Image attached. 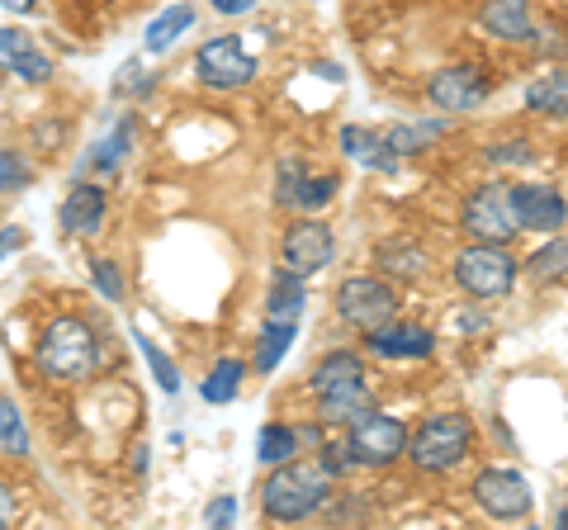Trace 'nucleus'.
I'll use <instances>...</instances> for the list:
<instances>
[{
	"label": "nucleus",
	"mask_w": 568,
	"mask_h": 530,
	"mask_svg": "<svg viewBox=\"0 0 568 530\" xmlns=\"http://www.w3.org/2000/svg\"><path fill=\"white\" fill-rule=\"evenodd\" d=\"M469 440H474V421L465 412H440L432 421H422L417 436L403 450L413 455V465L422 473H440V469H455L469 455Z\"/></svg>",
	"instance_id": "obj_4"
},
{
	"label": "nucleus",
	"mask_w": 568,
	"mask_h": 530,
	"mask_svg": "<svg viewBox=\"0 0 568 530\" xmlns=\"http://www.w3.org/2000/svg\"><path fill=\"white\" fill-rule=\"evenodd\" d=\"M242 375H246V365H242V360H233V356L219 360V365H213V375L204 379V388H200L204 402H233V398H237V388H242Z\"/></svg>",
	"instance_id": "obj_24"
},
{
	"label": "nucleus",
	"mask_w": 568,
	"mask_h": 530,
	"mask_svg": "<svg viewBox=\"0 0 568 530\" xmlns=\"http://www.w3.org/2000/svg\"><path fill=\"white\" fill-rule=\"evenodd\" d=\"M304 298H308V294H304V279L284 271V275L275 279V285H271V298H265V313L280 317V323H294V317L304 313Z\"/></svg>",
	"instance_id": "obj_21"
},
{
	"label": "nucleus",
	"mask_w": 568,
	"mask_h": 530,
	"mask_svg": "<svg viewBox=\"0 0 568 530\" xmlns=\"http://www.w3.org/2000/svg\"><path fill=\"white\" fill-rule=\"evenodd\" d=\"M133 342H138V350L148 356V365H152V375H156V384L166 388V394H181V375H175V365L166 360V350L156 346L152 337H142V332H133Z\"/></svg>",
	"instance_id": "obj_27"
},
{
	"label": "nucleus",
	"mask_w": 568,
	"mask_h": 530,
	"mask_svg": "<svg viewBox=\"0 0 568 530\" xmlns=\"http://www.w3.org/2000/svg\"><path fill=\"white\" fill-rule=\"evenodd\" d=\"M100 360V342L81 317H58L39 342V369L48 379H85Z\"/></svg>",
	"instance_id": "obj_3"
},
{
	"label": "nucleus",
	"mask_w": 568,
	"mask_h": 530,
	"mask_svg": "<svg viewBox=\"0 0 568 530\" xmlns=\"http://www.w3.org/2000/svg\"><path fill=\"white\" fill-rule=\"evenodd\" d=\"M564 104H568V77L564 72H549L526 91V110H536V114H555L559 119Z\"/></svg>",
	"instance_id": "obj_23"
},
{
	"label": "nucleus",
	"mask_w": 568,
	"mask_h": 530,
	"mask_svg": "<svg viewBox=\"0 0 568 530\" xmlns=\"http://www.w3.org/2000/svg\"><path fill=\"white\" fill-rule=\"evenodd\" d=\"M294 323H280V317H271V323H265V332H261V350H256V369L261 375H271V369L284 360V350L294 346Z\"/></svg>",
	"instance_id": "obj_22"
},
{
	"label": "nucleus",
	"mask_w": 568,
	"mask_h": 530,
	"mask_svg": "<svg viewBox=\"0 0 568 530\" xmlns=\"http://www.w3.org/2000/svg\"><path fill=\"white\" fill-rule=\"evenodd\" d=\"M280 261H284V271L298 275V279L317 275L332 261V227L327 223H294L290 237H284Z\"/></svg>",
	"instance_id": "obj_11"
},
{
	"label": "nucleus",
	"mask_w": 568,
	"mask_h": 530,
	"mask_svg": "<svg viewBox=\"0 0 568 530\" xmlns=\"http://www.w3.org/2000/svg\"><path fill=\"white\" fill-rule=\"evenodd\" d=\"M219 14H227V20H237V14H252L256 10V0H209Z\"/></svg>",
	"instance_id": "obj_37"
},
{
	"label": "nucleus",
	"mask_w": 568,
	"mask_h": 530,
	"mask_svg": "<svg viewBox=\"0 0 568 530\" xmlns=\"http://www.w3.org/2000/svg\"><path fill=\"white\" fill-rule=\"evenodd\" d=\"M327 483L332 473L323 465H298V459H284L280 473L261 488V511L271 521H304L317 507L327 502Z\"/></svg>",
	"instance_id": "obj_1"
},
{
	"label": "nucleus",
	"mask_w": 568,
	"mask_h": 530,
	"mask_svg": "<svg viewBox=\"0 0 568 530\" xmlns=\"http://www.w3.org/2000/svg\"><path fill=\"white\" fill-rule=\"evenodd\" d=\"M294 446H298V431L271 421V427L261 431V440H256V455L265 459V465H284V459H294Z\"/></svg>",
	"instance_id": "obj_25"
},
{
	"label": "nucleus",
	"mask_w": 568,
	"mask_h": 530,
	"mask_svg": "<svg viewBox=\"0 0 568 530\" xmlns=\"http://www.w3.org/2000/svg\"><path fill=\"white\" fill-rule=\"evenodd\" d=\"M233 517H237V502L233 498H219V502H209V511H204V526H233Z\"/></svg>",
	"instance_id": "obj_34"
},
{
	"label": "nucleus",
	"mask_w": 568,
	"mask_h": 530,
	"mask_svg": "<svg viewBox=\"0 0 568 530\" xmlns=\"http://www.w3.org/2000/svg\"><path fill=\"white\" fill-rule=\"evenodd\" d=\"M369 350H379L388 360H426L436 350V332L426 327H407V323H384L369 332Z\"/></svg>",
	"instance_id": "obj_15"
},
{
	"label": "nucleus",
	"mask_w": 568,
	"mask_h": 530,
	"mask_svg": "<svg viewBox=\"0 0 568 530\" xmlns=\"http://www.w3.org/2000/svg\"><path fill=\"white\" fill-rule=\"evenodd\" d=\"M0 450L6 455H29V431H24V417L10 398H0Z\"/></svg>",
	"instance_id": "obj_26"
},
{
	"label": "nucleus",
	"mask_w": 568,
	"mask_h": 530,
	"mask_svg": "<svg viewBox=\"0 0 568 530\" xmlns=\"http://www.w3.org/2000/svg\"><path fill=\"white\" fill-rule=\"evenodd\" d=\"M375 256H379V271L398 275V279H417V275H426V252H422L417 242H384Z\"/></svg>",
	"instance_id": "obj_20"
},
{
	"label": "nucleus",
	"mask_w": 568,
	"mask_h": 530,
	"mask_svg": "<svg viewBox=\"0 0 568 530\" xmlns=\"http://www.w3.org/2000/svg\"><path fill=\"white\" fill-rule=\"evenodd\" d=\"M190 24H194V6H171L148 24V39L142 43H148V52H171V43L181 39Z\"/></svg>",
	"instance_id": "obj_19"
},
{
	"label": "nucleus",
	"mask_w": 568,
	"mask_h": 530,
	"mask_svg": "<svg viewBox=\"0 0 568 530\" xmlns=\"http://www.w3.org/2000/svg\"><path fill=\"white\" fill-rule=\"evenodd\" d=\"M511 208H517V223L536 227V233L564 227V194L555 185H511Z\"/></svg>",
	"instance_id": "obj_13"
},
{
	"label": "nucleus",
	"mask_w": 568,
	"mask_h": 530,
	"mask_svg": "<svg viewBox=\"0 0 568 530\" xmlns=\"http://www.w3.org/2000/svg\"><path fill=\"white\" fill-rule=\"evenodd\" d=\"M10 72H14V77H20V81H33V85H43V81L52 77V62L43 58V52H39V48H29V52H20V58H14V62H10Z\"/></svg>",
	"instance_id": "obj_28"
},
{
	"label": "nucleus",
	"mask_w": 568,
	"mask_h": 530,
	"mask_svg": "<svg viewBox=\"0 0 568 530\" xmlns=\"http://www.w3.org/2000/svg\"><path fill=\"white\" fill-rule=\"evenodd\" d=\"M342 147H346L351 162H361L369 171H394L398 166V152L388 147V137L375 133V129H355V123H351V129L342 133Z\"/></svg>",
	"instance_id": "obj_18"
},
{
	"label": "nucleus",
	"mask_w": 568,
	"mask_h": 530,
	"mask_svg": "<svg viewBox=\"0 0 568 530\" xmlns=\"http://www.w3.org/2000/svg\"><path fill=\"white\" fill-rule=\"evenodd\" d=\"M403 446H407V427H403L398 417L369 408L365 417L351 421V440H346L351 465H369V469L394 465V459L403 455Z\"/></svg>",
	"instance_id": "obj_7"
},
{
	"label": "nucleus",
	"mask_w": 568,
	"mask_h": 530,
	"mask_svg": "<svg viewBox=\"0 0 568 530\" xmlns=\"http://www.w3.org/2000/svg\"><path fill=\"white\" fill-rule=\"evenodd\" d=\"M336 313H342L351 327L375 332L398 317V294H394V285H384L379 275H351L346 285L336 289Z\"/></svg>",
	"instance_id": "obj_6"
},
{
	"label": "nucleus",
	"mask_w": 568,
	"mask_h": 530,
	"mask_svg": "<svg viewBox=\"0 0 568 530\" xmlns=\"http://www.w3.org/2000/svg\"><path fill=\"white\" fill-rule=\"evenodd\" d=\"M194 67H200L204 85H213V91H237V85H246L256 77V58L242 48V39H233V33L204 43L200 58H194Z\"/></svg>",
	"instance_id": "obj_9"
},
{
	"label": "nucleus",
	"mask_w": 568,
	"mask_h": 530,
	"mask_svg": "<svg viewBox=\"0 0 568 530\" xmlns=\"http://www.w3.org/2000/svg\"><path fill=\"white\" fill-rule=\"evenodd\" d=\"M33 43H29V33H14V29H0V67L10 72V62L20 58V52H29Z\"/></svg>",
	"instance_id": "obj_33"
},
{
	"label": "nucleus",
	"mask_w": 568,
	"mask_h": 530,
	"mask_svg": "<svg viewBox=\"0 0 568 530\" xmlns=\"http://www.w3.org/2000/svg\"><path fill=\"white\" fill-rule=\"evenodd\" d=\"M29 237L20 233V227H0V256H6V252H14V246H24Z\"/></svg>",
	"instance_id": "obj_38"
},
{
	"label": "nucleus",
	"mask_w": 568,
	"mask_h": 530,
	"mask_svg": "<svg viewBox=\"0 0 568 530\" xmlns=\"http://www.w3.org/2000/svg\"><path fill=\"white\" fill-rule=\"evenodd\" d=\"M313 388H317V398H323L327 421H355L375 408V398H369V388H365V365H361V356H351V350H332V356L313 369Z\"/></svg>",
	"instance_id": "obj_2"
},
{
	"label": "nucleus",
	"mask_w": 568,
	"mask_h": 530,
	"mask_svg": "<svg viewBox=\"0 0 568 530\" xmlns=\"http://www.w3.org/2000/svg\"><path fill=\"white\" fill-rule=\"evenodd\" d=\"M104 223V190L100 185H77L62 204V227L71 237H91Z\"/></svg>",
	"instance_id": "obj_17"
},
{
	"label": "nucleus",
	"mask_w": 568,
	"mask_h": 530,
	"mask_svg": "<svg viewBox=\"0 0 568 530\" xmlns=\"http://www.w3.org/2000/svg\"><path fill=\"white\" fill-rule=\"evenodd\" d=\"M91 279L100 285L104 298H123V275H119L114 261H91Z\"/></svg>",
	"instance_id": "obj_31"
},
{
	"label": "nucleus",
	"mask_w": 568,
	"mask_h": 530,
	"mask_svg": "<svg viewBox=\"0 0 568 530\" xmlns=\"http://www.w3.org/2000/svg\"><path fill=\"white\" fill-rule=\"evenodd\" d=\"M327 473H342L346 465H351V455H346V446H323V459H317Z\"/></svg>",
	"instance_id": "obj_36"
},
{
	"label": "nucleus",
	"mask_w": 568,
	"mask_h": 530,
	"mask_svg": "<svg viewBox=\"0 0 568 530\" xmlns=\"http://www.w3.org/2000/svg\"><path fill=\"white\" fill-rule=\"evenodd\" d=\"M474 498H478V507H484L488 517L511 521V517H526L530 511V483H526V473H517V469H484L478 473V483H474Z\"/></svg>",
	"instance_id": "obj_10"
},
{
	"label": "nucleus",
	"mask_w": 568,
	"mask_h": 530,
	"mask_svg": "<svg viewBox=\"0 0 568 530\" xmlns=\"http://www.w3.org/2000/svg\"><path fill=\"white\" fill-rule=\"evenodd\" d=\"M0 6H6V10H20V14H24V10H33V0H0Z\"/></svg>",
	"instance_id": "obj_40"
},
{
	"label": "nucleus",
	"mask_w": 568,
	"mask_h": 530,
	"mask_svg": "<svg viewBox=\"0 0 568 530\" xmlns=\"http://www.w3.org/2000/svg\"><path fill=\"white\" fill-rule=\"evenodd\" d=\"M478 24H484L493 39H511V43H530L536 39V24H530V6L526 0H488L478 10Z\"/></svg>",
	"instance_id": "obj_16"
},
{
	"label": "nucleus",
	"mask_w": 568,
	"mask_h": 530,
	"mask_svg": "<svg viewBox=\"0 0 568 530\" xmlns=\"http://www.w3.org/2000/svg\"><path fill=\"white\" fill-rule=\"evenodd\" d=\"M332 194H336L332 175H308L298 162H284L280 166V204L304 208V214H317L323 204H332Z\"/></svg>",
	"instance_id": "obj_14"
},
{
	"label": "nucleus",
	"mask_w": 568,
	"mask_h": 530,
	"mask_svg": "<svg viewBox=\"0 0 568 530\" xmlns=\"http://www.w3.org/2000/svg\"><path fill=\"white\" fill-rule=\"evenodd\" d=\"M530 271H536L540 279H559L564 275V237H555L545 252L530 256Z\"/></svg>",
	"instance_id": "obj_29"
},
{
	"label": "nucleus",
	"mask_w": 568,
	"mask_h": 530,
	"mask_svg": "<svg viewBox=\"0 0 568 530\" xmlns=\"http://www.w3.org/2000/svg\"><path fill=\"white\" fill-rule=\"evenodd\" d=\"M465 227L478 237V242H507L517 233V208H511V185L507 181H493L474 194L465 204Z\"/></svg>",
	"instance_id": "obj_8"
},
{
	"label": "nucleus",
	"mask_w": 568,
	"mask_h": 530,
	"mask_svg": "<svg viewBox=\"0 0 568 530\" xmlns=\"http://www.w3.org/2000/svg\"><path fill=\"white\" fill-rule=\"evenodd\" d=\"M14 521V492L6 488V483H0V530H6Z\"/></svg>",
	"instance_id": "obj_39"
},
{
	"label": "nucleus",
	"mask_w": 568,
	"mask_h": 530,
	"mask_svg": "<svg viewBox=\"0 0 568 530\" xmlns=\"http://www.w3.org/2000/svg\"><path fill=\"white\" fill-rule=\"evenodd\" d=\"M129 143H133V123H119V129H114V137H110V143H104V147L95 152V166H100V171H110V166H119V156H123V152H129Z\"/></svg>",
	"instance_id": "obj_30"
},
{
	"label": "nucleus",
	"mask_w": 568,
	"mask_h": 530,
	"mask_svg": "<svg viewBox=\"0 0 568 530\" xmlns=\"http://www.w3.org/2000/svg\"><path fill=\"white\" fill-rule=\"evenodd\" d=\"M488 100V77L484 67H446L432 77V104L446 114H465L474 104Z\"/></svg>",
	"instance_id": "obj_12"
},
{
	"label": "nucleus",
	"mask_w": 568,
	"mask_h": 530,
	"mask_svg": "<svg viewBox=\"0 0 568 530\" xmlns=\"http://www.w3.org/2000/svg\"><path fill=\"white\" fill-rule=\"evenodd\" d=\"M455 279L474 298H503L517 285V261H511V252H503V242H474L459 252Z\"/></svg>",
	"instance_id": "obj_5"
},
{
	"label": "nucleus",
	"mask_w": 568,
	"mask_h": 530,
	"mask_svg": "<svg viewBox=\"0 0 568 530\" xmlns=\"http://www.w3.org/2000/svg\"><path fill=\"white\" fill-rule=\"evenodd\" d=\"M29 185V166L14 152H0V190H24Z\"/></svg>",
	"instance_id": "obj_32"
},
{
	"label": "nucleus",
	"mask_w": 568,
	"mask_h": 530,
	"mask_svg": "<svg viewBox=\"0 0 568 530\" xmlns=\"http://www.w3.org/2000/svg\"><path fill=\"white\" fill-rule=\"evenodd\" d=\"M488 156H493V162H517V166H526L536 152H526V143H497Z\"/></svg>",
	"instance_id": "obj_35"
}]
</instances>
